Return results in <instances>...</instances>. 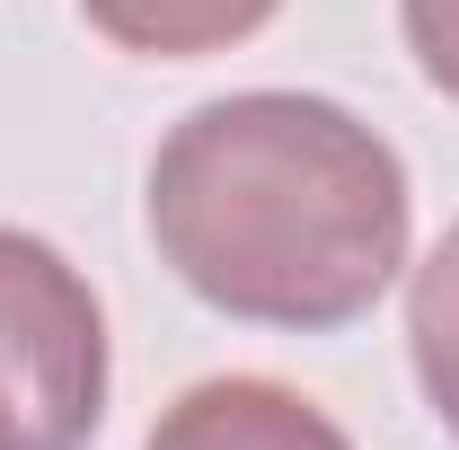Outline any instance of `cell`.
<instances>
[{"label": "cell", "instance_id": "1", "mask_svg": "<svg viewBox=\"0 0 459 450\" xmlns=\"http://www.w3.org/2000/svg\"><path fill=\"white\" fill-rule=\"evenodd\" d=\"M406 238L415 195L398 151L309 89L212 98L151 160L160 265L247 327H353L406 274Z\"/></svg>", "mask_w": 459, "mask_h": 450}, {"label": "cell", "instance_id": "2", "mask_svg": "<svg viewBox=\"0 0 459 450\" xmlns=\"http://www.w3.org/2000/svg\"><path fill=\"white\" fill-rule=\"evenodd\" d=\"M107 424V309L54 238L0 221V450H89Z\"/></svg>", "mask_w": 459, "mask_h": 450}, {"label": "cell", "instance_id": "3", "mask_svg": "<svg viewBox=\"0 0 459 450\" xmlns=\"http://www.w3.org/2000/svg\"><path fill=\"white\" fill-rule=\"evenodd\" d=\"M142 450H353V433H344L318 397L283 389L265 371H230V380L186 389L151 424Z\"/></svg>", "mask_w": 459, "mask_h": 450}, {"label": "cell", "instance_id": "4", "mask_svg": "<svg viewBox=\"0 0 459 450\" xmlns=\"http://www.w3.org/2000/svg\"><path fill=\"white\" fill-rule=\"evenodd\" d=\"M89 27L107 36L115 54H142V62H204L247 45L283 0H80Z\"/></svg>", "mask_w": 459, "mask_h": 450}, {"label": "cell", "instance_id": "5", "mask_svg": "<svg viewBox=\"0 0 459 450\" xmlns=\"http://www.w3.org/2000/svg\"><path fill=\"white\" fill-rule=\"evenodd\" d=\"M406 362H415L424 406L442 415V433H459V221L415 265V291H406Z\"/></svg>", "mask_w": 459, "mask_h": 450}, {"label": "cell", "instance_id": "6", "mask_svg": "<svg viewBox=\"0 0 459 450\" xmlns=\"http://www.w3.org/2000/svg\"><path fill=\"white\" fill-rule=\"evenodd\" d=\"M398 27H406L415 71L459 107V0H398Z\"/></svg>", "mask_w": 459, "mask_h": 450}]
</instances>
